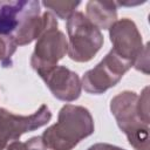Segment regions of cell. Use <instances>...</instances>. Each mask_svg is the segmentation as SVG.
Instances as JSON below:
<instances>
[{
	"mask_svg": "<svg viewBox=\"0 0 150 150\" xmlns=\"http://www.w3.org/2000/svg\"><path fill=\"white\" fill-rule=\"evenodd\" d=\"M87 150H125V149H122L120 146H116L109 143H96L89 146Z\"/></svg>",
	"mask_w": 150,
	"mask_h": 150,
	"instance_id": "cell-15",
	"label": "cell"
},
{
	"mask_svg": "<svg viewBox=\"0 0 150 150\" xmlns=\"http://www.w3.org/2000/svg\"><path fill=\"white\" fill-rule=\"evenodd\" d=\"M18 46L12 38L0 35V62L4 68L12 67V56L15 53Z\"/></svg>",
	"mask_w": 150,
	"mask_h": 150,
	"instance_id": "cell-12",
	"label": "cell"
},
{
	"mask_svg": "<svg viewBox=\"0 0 150 150\" xmlns=\"http://www.w3.org/2000/svg\"><path fill=\"white\" fill-rule=\"evenodd\" d=\"M94 130V118L87 108L64 104L59 111L57 122L47 128L41 138L50 150H73Z\"/></svg>",
	"mask_w": 150,
	"mask_h": 150,
	"instance_id": "cell-2",
	"label": "cell"
},
{
	"mask_svg": "<svg viewBox=\"0 0 150 150\" xmlns=\"http://www.w3.org/2000/svg\"><path fill=\"white\" fill-rule=\"evenodd\" d=\"M54 97L63 102H73L81 95L82 84L79 75L64 66H55L38 74Z\"/></svg>",
	"mask_w": 150,
	"mask_h": 150,
	"instance_id": "cell-9",
	"label": "cell"
},
{
	"mask_svg": "<svg viewBox=\"0 0 150 150\" xmlns=\"http://www.w3.org/2000/svg\"><path fill=\"white\" fill-rule=\"evenodd\" d=\"M137 97L138 95L130 90L117 94L110 101V111L135 150H150L149 123L142 121L137 112Z\"/></svg>",
	"mask_w": 150,
	"mask_h": 150,
	"instance_id": "cell-3",
	"label": "cell"
},
{
	"mask_svg": "<svg viewBox=\"0 0 150 150\" xmlns=\"http://www.w3.org/2000/svg\"><path fill=\"white\" fill-rule=\"evenodd\" d=\"M7 150H46L41 136H34L26 142L14 141L7 145Z\"/></svg>",
	"mask_w": 150,
	"mask_h": 150,
	"instance_id": "cell-13",
	"label": "cell"
},
{
	"mask_svg": "<svg viewBox=\"0 0 150 150\" xmlns=\"http://www.w3.org/2000/svg\"><path fill=\"white\" fill-rule=\"evenodd\" d=\"M52 27H57L56 18L50 12L41 14L39 1L0 0V35L12 38L16 46L29 45Z\"/></svg>",
	"mask_w": 150,
	"mask_h": 150,
	"instance_id": "cell-1",
	"label": "cell"
},
{
	"mask_svg": "<svg viewBox=\"0 0 150 150\" xmlns=\"http://www.w3.org/2000/svg\"><path fill=\"white\" fill-rule=\"evenodd\" d=\"M88 20L98 29H109L117 21V5L115 1L90 0L86 6Z\"/></svg>",
	"mask_w": 150,
	"mask_h": 150,
	"instance_id": "cell-10",
	"label": "cell"
},
{
	"mask_svg": "<svg viewBox=\"0 0 150 150\" xmlns=\"http://www.w3.org/2000/svg\"><path fill=\"white\" fill-rule=\"evenodd\" d=\"M109 36L112 50L120 57L130 62L137 70L149 74V45H143L142 35L131 19L117 20L109 28Z\"/></svg>",
	"mask_w": 150,
	"mask_h": 150,
	"instance_id": "cell-4",
	"label": "cell"
},
{
	"mask_svg": "<svg viewBox=\"0 0 150 150\" xmlns=\"http://www.w3.org/2000/svg\"><path fill=\"white\" fill-rule=\"evenodd\" d=\"M137 112L139 115V117L142 118V121H144L145 123H149L150 118H149V88L145 87L141 94V96L137 97Z\"/></svg>",
	"mask_w": 150,
	"mask_h": 150,
	"instance_id": "cell-14",
	"label": "cell"
},
{
	"mask_svg": "<svg viewBox=\"0 0 150 150\" xmlns=\"http://www.w3.org/2000/svg\"><path fill=\"white\" fill-rule=\"evenodd\" d=\"M68 52V41L63 32L57 27L46 29L36 40L32 57L30 66L38 73L48 70L62 60Z\"/></svg>",
	"mask_w": 150,
	"mask_h": 150,
	"instance_id": "cell-8",
	"label": "cell"
},
{
	"mask_svg": "<svg viewBox=\"0 0 150 150\" xmlns=\"http://www.w3.org/2000/svg\"><path fill=\"white\" fill-rule=\"evenodd\" d=\"M52 118V112L46 104H42L35 112L23 116L15 115L5 108H0V150L23 134L46 125Z\"/></svg>",
	"mask_w": 150,
	"mask_h": 150,
	"instance_id": "cell-7",
	"label": "cell"
},
{
	"mask_svg": "<svg viewBox=\"0 0 150 150\" xmlns=\"http://www.w3.org/2000/svg\"><path fill=\"white\" fill-rule=\"evenodd\" d=\"M132 64L120 57L112 49L94 68L84 73L82 88L88 94L100 95L116 86Z\"/></svg>",
	"mask_w": 150,
	"mask_h": 150,
	"instance_id": "cell-6",
	"label": "cell"
},
{
	"mask_svg": "<svg viewBox=\"0 0 150 150\" xmlns=\"http://www.w3.org/2000/svg\"><path fill=\"white\" fill-rule=\"evenodd\" d=\"M68 56L75 62H89L103 46L101 30L82 12H75L67 20Z\"/></svg>",
	"mask_w": 150,
	"mask_h": 150,
	"instance_id": "cell-5",
	"label": "cell"
},
{
	"mask_svg": "<svg viewBox=\"0 0 150 150\" xmlns=\"http://www.w3.org/2000/svg\"><path fill=\"white\" fill-rule=\"evenodd\" d=\"M80 1H42V5L50 9L59 19L68 20L73 13H75Z\"/></svg>",
	"mask_w": 150,
	"mask_h": 150,
	"instance_id": "cell-11",
	"label": "cell"
}]
</instances>
